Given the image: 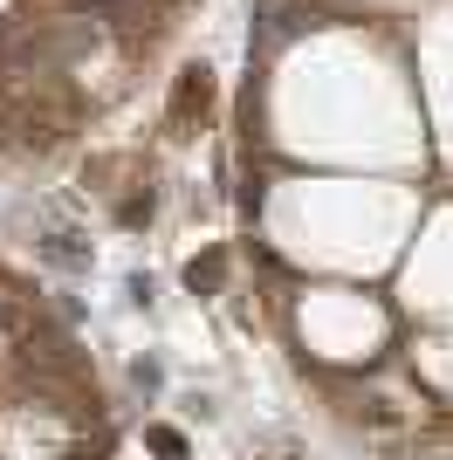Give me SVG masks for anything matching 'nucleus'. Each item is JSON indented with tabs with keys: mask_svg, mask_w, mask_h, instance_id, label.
I'll return each instance as SVG.
<instances>
[{
	"mask_svg": "<svg viewBox=\"0 0 453 460\" xmlns=\"http://www.w3.org/2000/svg\"><path fill=\"white\" fill-rule=\"evenodd\" d=\"M145 440L158 447V454H165V460H179V454H186V440H179V433H172V426H151Z\"/></svg>",
	"mask_w": 453,
	"mask_h": 460,
	"instance_id": "f03ea898",
	"label": "nucleus"
},
{
	"mask_svg": "<svg viewBox=\"0 0 453 460\" xmlns=\"http://www.w3.org/2000/svg\"><path fill=\"white\" fill-rule=\"evenodd\" d=\"M220 275H226V254H207V261H192V269H186V282L213 296V288H220Z\"/></svg>",
	"mask_w": 453,
	"mask_h": 460,
	"instance_id": "f257e3e1",
	"label": "nucleus"
}]
</instances>
